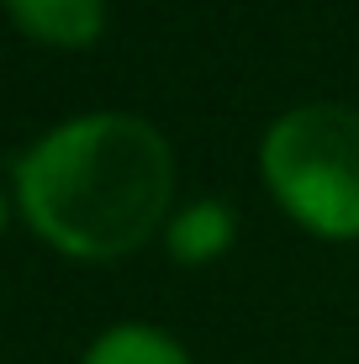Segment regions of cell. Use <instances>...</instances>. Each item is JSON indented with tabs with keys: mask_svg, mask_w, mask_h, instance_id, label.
Listing matches in <instances>:
<instances>
[{
	"mask_svg": "<svg viewBox=\"0 0 359 364\" xmlns=\"http://www.w3.org/2000/svg\"><path fill=\"white\" fill-rule=\"evenodd\" d=\"M21 211L53 248L117 259L159 228L175 191V159L154 122L95 111L32 143L16 164Z\"/></svg>",
	"mask_w": 359,
	"mask_h": 364,
	"instance_id": "obj_1",
	"label": "cell"
},
{
	"mask_svg": "<svg viewBox=\"0 0 359 364\" xmlns=\"http://www.w3.org/2000/svg\"><path fill=\"white\" fill-rule=\"evenodd\" d=\"M264 180L291 217L312 232H359V111L312 100L296 106L264 132Z\"/></svg>",
	"mask_w": 359,
	"mask_h": 364,
	"instance_id": "obj_2",
	"label": "cell"
},
{
	"mask_svg": "<svg viewBox=\"0 0 359 364\" xmlns=\"http://www.w3.org/2000/svg\"><path fill=\"white\" fill-rule=\"evenodd\" d=\"M6 11L16 16L21 32L43 37V43H58V48L90 43L106 21L101 0H6Z\"/></svg>",
	"mask_w": 359,
	"mask_h": 364,
	"instance_id": "obj_3",
	"label": "cell"
},
{
	"mask_svg": "<svg viewBox=\"0 0 359 364\" xmlns=\"http://www.w3.org/2000/svg\"><path fill=\"white\" fill-rule=\"evenodd\" d=\"M85 364H191V359H185V348L175 338H164L159 328L127 322V328H111V333L95 338Z\"/></svg>",
	"mask_w": 359,
	"mask_h": 364,
	"instance_id": "obj_4",
	"label": "cell"
},
{
	"mask_svg": "<svg viewBox=\"0 0 359 364\" xmlns=\"http://www.w3.org/2000/svg\"><path fill=\"white\" fill-rule=\"evenodd\" d=\"M227 232H232L227 211L212 206V200H201V206H191V211H185V217L175 222L169 243H175V254H180V259H206V254H217V248L227 243Z\"/></svg>",
	"mask_w": 359,
	"mask_h": 364,
	"instance_id": "obj_5",
	"label": "cell"
},
{
	"mask_svg": "<svg viewBox=\"0 0 359 364\" xmlns=\"http://www.w3.org/2000/svg\"><path fill=\"white\" fill-rule=\"evenodd\" d=\"M0 222H6V200H0Z\"/></svg>",
	"mask_w": 359,
	"mask_h": 364,
	"instance_id": "obj_6",
	"label": "cell"
}]
</instances>
